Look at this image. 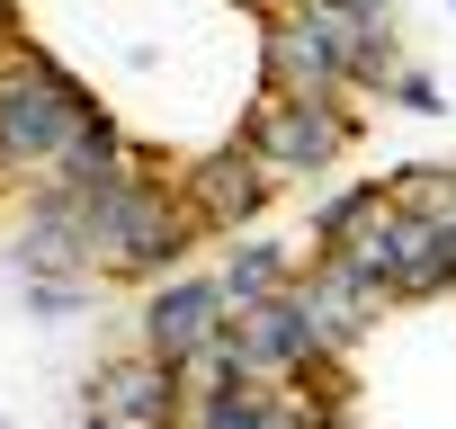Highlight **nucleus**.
I'll use <instances>...</instances> for the list:
<instances>
[{
	"label": "nucleus",
	"instance_id": "1",
	"mask_svg": "<svg viewBox=\"0 0 456 429\" xmlns=\"http://www.w3.org/2000/svg\"><path fill=\"white\" fill-rule=\"evenodd\" d=\"M108 108L37 45V36H10L0 45V188H37Z\"/></svg>",
	"mask_w": 456,
	"mask_h": 429
},
{
	"label": "nucleus",
	"instance_id": "2",
	"mask_svg": "<svg viewBox=\"0 0 456 429\" xmlns=\"http://www.w3.org/2000/svg\"><path fill=\"white\" fill-rule=\"evenodd\" d=\"M188 233H197V214L161 161L81 188V242H90L99 278H170L188 260Z\"/></svg>",
	"mask_w": 456,
	"mask_h": 429
},
{
	"label": "nucleus",
	"instance_id": "3",
	"mask_svg": "<svg viewBox=\"0 0 456 429\" xmlns=\"http://www.w3.org/2000/svg\"><path fill=\"white\" fill-rule=\"evenodd\" d=\"M242 143L278 170V179H322L349 143H358V108L349 99H251L242 117Z\"/></svg>",
	"mask_w": 456,
	"mask_h": 429
},
{
	"label": "nucleus",
	"instance_id": "4",
	"mask_svg": "<svg viewBox=\"0 0 456 429\" xmlns=\"http://www.w3.org/2000/svg\"><path fill=\"white\" fill-rule=\"evenodd\" d=\"M134 331H143V349H152V358L188 367L206 340L233 331V295H224V278H206V269H170V278H152V287H143Z\"/></svg>",
	"mask_w": 456,
	"mask_h": 429
},
{
	"label": "nucleus",
	"instance_id": "5",
	"mask_svg": "<svg viewBox=\"0 0 456 429\" xmlns=\"http://www.w3.org/2000/svg\"><path fill=\"white\" fill-rule=\"evenodd\" d=\"M296 313H305V331H314L322 358H349V349L394 313V295H385L367 269H349L340 251H314V269L296 278Z\"/></svg>",
	"mask_w": 456,
	"mask_h": 429
},
{
	"label": "nucleus",
	"instance_id": "6",
	"mask_svg": "<svg viewBox=\"0 0 456 429\" xmlns=\"http://www.w3.org/2000/svg\"><path fill=\"white\" fill-rule=\"evenodd\" d=\"M287 179L233 134V143H215V152H197L188 170H179V197H188V214L206 233H242V224H260L269 214V197H278Z\"/></svg>",
	"mask_w": 456,
	"mask_h": 429
},
{
	"label": "nucleus",
	"instance_id": "7",
	"mask_svg": "<svg viewBox=\"0 0 456 429\" xmlns=\"http://www.w3.org/2000/svg\"><path fill=\"white\" fill-rule=\"evenodd\" d=\"M260 90L269 99H358V81L340 72V54L314 36L305 10L260 19Z\"/></svg>",
	"mask_w": 456,
	"mask_h": 429
},
{
	"label": "nucleus",
	"instance_id": "8",
	"mask_svg": "<svg viewBox=\"0 0 456 429\" xmlns=\"http://www.w3.org/2000/svg\"><path fill=\"white\" fill-rule=\"evenodd\" d=\"M81 402H90V411H117L126 429H179V420H188V376H179L170 358L134 349V358H108V367H90Z\"/></svg>",
	"mask_w": 456,
	"mask_h": 429
},
{
	"label": "nucleus",
	"instance_id": "9",
	"mask_svg": "<svg viewBox=\"0 0 456 429\" xmlns=\"http://www.w3.org/2000/svg\"><path fill=\"white\" fill-rule=\"evenodd\" d=\"M10 269L19 278H54V269H90V242H81V197L72 188H19V214H10ZM99 278V269H90Z\"/></svg>",
	"mask_w": 456,
	"mask_h": 429
},
{
	"label": "nucleus",
	"instance_id": "10",
	"mask_svg": "<svg viewBox=\"0 0 456 429\" xmlns=\"http://www.w3.org/2000/svg\"><path fill=\"white\" fill-rule=\"evenodd\" d=\"M314 269V242H278V233H242L233 251H224V295H233V313H260L278 295H296V278Z\"/></svg>",
	"mask_w": 456,
	"mask_h": 429
},
{
	"label": "nucleus",
	"instance_id": "11",
	"mask_svg": "<svg viewBox=\"0 0 456 429\" xmlns=\"http://www.w3.org/2000/svg\"><path fill=\"white\" fill-rule=\"evenodd\" d=\"M179 429H314V420L287 384H206V393H188Z\"/></svg>",
	"mask_w": 456,
	"mask_h": 429
},
{
	"label": "nucleus",
	"instance_id": "12",
	"mask_svg": "<svg viewBox=\"0 0 456 429\" xmlns=\"http://www.w3.org/2000/svg\"><path fill=\"white\" fill-rule=\"evenodd\" d=\"M429 295H456V233L447 224H420L394 260V304H429Z\"/></svg>",
	"mask_w": 456,
	"mask_h": 429
},
{
	"label": "nucleus",
	"instance_id": "13",
	"mask_svg": "<svg viewBox=\"0 0 456 429\" xmlns=\"http://www.w3.org/2000/svg\"><path fill=\"white\" fill-rule=\"evenodd\" d=\"M385 214H394V188H385V179H358V188H340V197H322V206H314L305 242H314V251H349L367 224H385Z\"/></svg>",
	"mask_w": 456,
	"mask_h": 429
},
{
	"label": "nucleus",
	"instance_id": "14",
	"mask_svg": "<svg viewBox=\"0 0 456 429\" xmlns=\"http://www.w3.org/2000/svg\"><path fill=\"white\" fill-rule=\"evenodd\" d=\"M385 188H394L403 214H420V224H447V233H456V161H403Z\"/></svg>",
	"mask_w": 456,
	"mask_h": 429
},
{
	"label": "nucleus",
	"instance_id": "15",
	"mask_svg": "<svg viewBox=\"0 0 456 429\" xmlns=\"http://www.w3.org/2000/svg\"><path fill=\"white\" fill-rule=\"evenodd\" d=\"M19 304H28L37 322H63V313H90V304H99V287H90V269H54V278H28V287H19Z\"/></svg>",
	"mask_w": 456,
	"mask_h": 429
},
{
	"label": "nucleus",
	"instance_id": "16",
	"mask_svg": "<svg viewBox=\"0 0 456 429\" xmlns=\"http://www.w3.org/2000/svg\"><path fill=\"white\" fill-rule=\"evenodd\" d=\"M376 90H385V99H394V108H411V117H438V108H447V90H438V81H429V72H403V63H394V72H385V81H376Z\"/></svg>",
	"mask_w": 456,
	"mask_h": 429
},
{
	"label": "nucleus",
	"instance_id": "17",
	"mask_svg": "<svg viewBox=\"0 0 456 429\" xmlns=\"http://www.w3.org/2000/svg\"><path fill=\"white\" fill-rule=\"evenodd\" d=\"M233 10H251V19H278V10H296V0H233Z\"/></svg>",
	"mask_w": 456,
	"mask_h": 429
},
{
	"label": "nucleus",
	"instance_id": "18",
	"mask_svg": "<svg viewBox=\"0 0 456 429\" xmlns=\"http://www.w3.org/2000/svg\"><path fill=\"white\" fill-rule=\"evenodd\" d=\"M0 429H10V420H0Z\"/></svg>",
	"mask_w": 456,
	"mask_h": 429
},
{
	"label": "nucleus",
	"instance_id": "19",
	"mask_svg": "<svg viewBox=\"0 0 456 429\" xmlns=\"http://www.w3.org/2000/svg\"><path fill=\"white\" fill-rule=\"evenodd\" d=\"M447 10H456V0H447Z\"/></svg>",
	"mask_w": 456,
	"mask_h": 429
}]
</instances>
